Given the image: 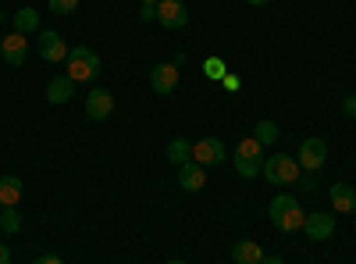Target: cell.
<instances>
[{"mask_svg": "<svg viewBox=\"0 0 356 264\" xmlns=\"http://www.w3.org/2000/svg\"><path fill=\"white\" fill-rule=\"evenodd\" d=\"M267 218H271V225H275L278 232H300L303 222H307L300 200H296L292 193H278L271 203H267Z\"/></svg>", "mask_w": 356, "mask_h": 264, "instance_id": "cell-1", "label": "cell"}, {"mask_svg": "<svg viewBox=\"0 0 356 264\" xmlns=\"http://www.w3.org/2000/svg\"><path fill=\"white\" fill-rule=\"evenodd\" d=\"M260 175L271 186H296L300 175H303V168H300V161H292V154H275V157H264Z\"/></svg>", "mask_w": 356, "mask_h": 264, "instance_id": "cell-2", "label": "cell"}, {"mask_svg": "<svg viewBox=\"0 0 356 264\" xmlns=\"http://www.w3.org/2000/svg\"><path fill=\"white\" fill-rule=\"evenodd\" d=\"M97 75H100V57H97V50L72 47V50H68V79H75V82H97Z\"/></svg>", "mask_w": 356, "mask_h": 264, "instance_id": "cell-3", "label": "cell"}, {"mask_svg": "<svg viewBox=\"0 0 356 264\" xmlns=\"http://www.w3.org/2000/svg\"><path fill=\"white\" fill-rule=\"evenodd\" d=\"M296 161H300L303 171H321L324 161H328V143H324L321 136H310L300 143V154H296Z\"/></svg>", "mask_w": 356, "mask_h": 264, "instance_id": "cell-4", "label": "cell"}, {"mask_svg": "<svg viewBox=\"0 0 356 264\" xmlns=\"http://www.w3.org/2000/svg\"><path fill=\"white\" fill-rule=\"evenodd\" d=\"M36 50H40L43 61L57 65V61H68V50H72V47L65 43L61 33H54V29H43V33L36 36Z\"/></svg>", "mask_w": 356, "mask_h": 264, "instance_id": "cell-5", "label": "cell"}, {"mask_svg": "<svg viewBox=\"0 0 356 264\" xmlns=\"http://www.w3.org/2000/svg\"><path fill=\"white\" fill-rule=\"evenodd\" d=\"M225 143L214 139V136H207V139H196L193 143V161L203 164V168H214V164H225Z\"/></svg>", "mask_w": 356, "mask_h": 264, "instance_id": "cell-6", "label": "cell"}, {"mask_svg": "<svg viewBox=\"0 0 356 264\" xmlns=\"http://www.w3.org/2000/svg\"><path fill=\"white\" fill-rule=\"evenodd\" d=\"M111 111H114V97L107 90H100V86H93L89 97H86V118L89 122H104V118H111Z\"/></svg>", "mask_w": 356, "mask_h": 264, "instance_id": "cell-7", "label": "cell"}, {"mask_svg": "<svg viewBox=\"0 0 356 264\" xmlns=\"http://www.w3.org/2000/svg\"><path fill=\"white\" fill-rule=\"evenodd\" d=\"M157 22L164 29H186L189 25V11H186L182 0H161L157 4Z\"/></svg>", "mask_w": 356, "mask_h": 264, "instance_id": "cell-8", "label": "cell"}, {"mask_svg": "<svg viewBox=\"0 0 356 264\" xmlns=\"http://www.w3.org/2000/svg\"><path fill=\"white\" fill-rule=\"evenodd\" d=\"M150 90H154V93H161V97H168V93H175V90H178V68H175L171 61H164V65H154V68H150Z\"/></svg>", "mask_w": 356, "mask_h": 264, "instance_id": "cell-9", "label": "cell"}, {"mask_svg": "<svg viewBox=\"0 0 356 264\" xmlns=\"http://www.w3.org/2000/svg\"><path fill=\"white\" fill-rule=\"evenodd\" d=\"M303 232H307V236H310L314 243L332 240V236H335V218H332V215H324V211H314V215H307Z\"/></svg>", "mask_w": 356, "mask_h": 264, "instance_id": "cell-10", "label": "cell"}, {"mask_svg": "<svg viewBox=\"0 0 356 264\" xmlns=\"http://www.w3.org/2000/svg\"><path fill=\"white\" fill-rule=\"evenodd\" d=\"M0 57H4L8 65H25V57H29V43L22 33H8L4 40H0Z\"/></svg>", "mask_w": 356, "mask_h": 264, "instance_id": "cell-11", "label": "cell"}, {"mask_svg": "<svg viewBox=\"0 0 356 264\" xmlns=\"http://www.w3.org/2000/svg\"><path fill=\"white\" fill-rule=\"evenodd\" d=\"M178 183H182L186 193H200L207 186V168L196 164V161H186V164H178Z\"/></svg>", "mask_w": 356, "mask_h": 264, "instance_id": "cell-12", "label": "cell"}, {"mask_svg": "<svg viewBox=\"0 0 356 264\" xmlns=\"http://www.w3.org/2000/svg\"><path fill=\"white\" fill-rule=\"evenodd\" d=\"M328 196H332V208H335L339 215H353V211H356V189H353L349 183H335V186L328 189Z\"/></svg>", "mask_w": 356, "mask_h": 264, "instance_id": "cell-13", "label": "cell"}, {"mask_svg": "<svg viewBox=\"0 0 356 264\" xmlns=\"http://www.w3.org/2000/svg\"><path fill=\"white\" fill-rule=\"evenodd\" d=\"M72 93H75V79H68V75H54L47 82V100L50 104H68Z\"/></svg>", "mask_w": 356, "mask_h": 264, "instance_id": "cell-14", "label": "cell"}, {"mask_svg": "<svg viewBox=\"0 0 356 264\" xmlns=\"http://www.w3.org/2000/svg\"><path fill=\"white\" fill-rule=\"evenodd\" d=\"M232 261L235 264H264V247L253 243V240H243L232 247Z\"/></svg>", "mask_w": 356, "mask_h": 264, "instance_id": "cell-15", "label": "cell"}, {"mask_svg": "<svg viewBox=\"0 0 356 264\" xmlns=\"http://www.w3.org/2000/svg\"><path fill=\"white\" fill-rule=\"evenodd\" d=\"M22 200V179L18 175H4L0 179V208H18Z\"/></svg>", "mask_w": 356, "mask_h": 264, "instance_id": "cell-16", "label": "cell"}, {"mask_svg": "<svg viewBox=\"0 0 356 264\" xmlns=\"http://www.w3.org/2000/svg\"><path fill=\"white\" fill-rule=\"evenodd\" d=\"M11 22H15V33H22V36H29V33H36V29H40V15H36V8H22Z\"/></svg>", "mask_w": 356, "mask_h": 264, "instance_id": "cell-17", "label": "cell"}, {"mask_svg": "<svg viewBox=\"0 0 356 264\" xmlns=\"http://www.w3.org/2000/svg\"><path fill=\"white\" fill-rule=\"evenodd\" d=\"M168 161L178 168V164H186V161H193V143H186V139H171L168 143Z\"/></svg>", "mask_w": 356, "mask_h": 264, "instance_id": "cell-18", "label": "cell"}, {"mask_svg": "<svg viewBox=\"0 0 356 264\" xmlns=\"http://www.w3.org/2000/svg\"><path fill=\"white\" fill-rule=\"evenodd\" d=\"M235 157H250V161H264V143H257L253 136L239 139V146H235Z\"/></svg>", "mask_w": 356, "mask_h": 264, "instance_id": "cell-19", "label": "cell"}, {"mask_svg": "<svg viewBox=\"0 0 356 264\" xmlns=\"http://www.w3.org/2000/svg\"><path fill=\"white\" fill-rule=\"evenodd\" d=\"M0 228H4L8 236L22 232V215H18V208H0Z\"/></svg>", "mask_w": 356, "mask_h": 264, "instance_id": "cell-20", "label": "cell"}, {"mask_svg": "<svg viewBox=\"0 0 356 264\" xmlns=\"http://www.w3.org/2000/svg\"><path fill=\"white\" fill-rule=\"evenodd\" d=\"M253 139H257V143H264V146H267V143H275V139H278V125H275V122H257Z\"/></svg>", "mask_w": 356, "mask_h": 264, "instance_id": "cell-21", "label": "cell"}, {"mask_svg": "<svg viewBox=\"0 0 356 264\" xmlns=\"http://www.w3.org/2000/svg\"><path fill=\"white\" fill-rule=\"evenodd\" d=\"M203 75H207V79H218V82H221V79L228 75V65L221 61V57H207V61H203Z\"/></svg>", "mask_w": 356, "mask_h": 264, "instance_id": "cell-22", "label": "cell"}, {"mask_svg": "<svg viewBox=\"0 0 356 264\" xmlns=\"http://www.w3.org/2000/svg\"><path fill=\"white\" fill-rule=\"evenodd\" d=\"M264 168V161H250V157H235V171L243 175V179H257Z\"/></svg>", "mask_w": 356, "mask_h": 264, "instance_id": "cell-23", "label": "cell"}, {"mask_svg": "<svg viewBox=\"0 0 356 264\" xmlns=\"http://www.w3.org/2000/svg\"><path fill=\"white\" fill-rule=\"evenodd\" d=\"M47 8H50L54 15H61V18H65V15H72V11L79 8V0H47Z\"/></svg>", "mask_w": 356, "mask_h": 264, "instance_id": "cell-24", "label": "cell"}, {"mask_svg": "<svg viewBox=\"0 0 356 264\" xmlns=\"http://www.w3.org/2000/svg\"><path fill=\"white\" fill-rule=\"evenodd\" d=\"M296 186H300L303 193H317V179H314V171H303V175H300V183H296Z\"/></svg>", "mask_w": 356, "mask_h": 264, "instance_id": "cell-25", "label": "cell"}, {"mask_svg": "<svg viewBox=\"0 0 356 264\" xmlns=\"http://www.w3.org/2000/svg\"><path fill=\"white\" fill-rule=\"evenodd\" d=\"M221 86H225V90H228V93H235V90H239V86H243V79H239V75H232V72H228V75L221 79Z\"/></svg>", "mask_w": 356, "mask_h": 264, "instance_id": "cell-26", "label": "cell"}, {"mask_svg": "<svg viewBox=\"0 0 356 264\" xmlns=\"http://www.w3.org/2000/svg\"><path fill=\"white\" fill-rule=\"evenodd\" d=\"M139 18H143V22H154V18H157V8H150V4H143V8H139Z\"/></svg>", "mask_w": 356, "mask_h": 264, "instance_id": "cell-27", "label": "cell"}, {"mask_svg": "<svg viewBox=\"0 0 356 264\" xmlns=\"http://www.w3.org/2000/svg\"><path fill=\"white\" fill-rule=\"evenodd\" d=\"M342 111L349 114V118H356V93H353V97H346V104H342Z\"/></svg>", "mask_w": 356, "mask_h": 264, "instance_id": "cell-28", "label": "cell"}, {"mask_svg": "<svg viewBox=\"0 0 356 264\" xmlns=\"http://www.w3.org/2000/svg\"><path fill=\"white\" fill-rule=\"evenodd\" d=\"M33 264H65L61 257H54V254H43V257H36Z\"/></svg>", "mask_w": 356, "mask_h": 264, "instance_id": "cell-29", "label": "cell"}, {"mask_svg": "<svg viewBox=\"0 0 356 264\" xmlns=\"http://www.w3.org/2000/svg\"><path fill=\"white\" fill-rule=\"evenodd\" d=\"M0 264H11V250L4 243H0Z\"/></svg>", "mask_w": 356, "mask_h": 264, "instance_id": "cell-30", "label": "cell"}, {"mask_svg": "<svg viewBox=\"0 0 356 264\" xmlns=\"http://www.w3.org/2000/svg\"><path fill=\"white\" fill-rule=\"evenodd\" d=\"M264 264H285L282 257H264Z\"/></svg>", "mask_w": 356, "mask_h": 264, "instance_id": "cell-31", "label": "cell"}, {"mask_svg": "<svg viewBox=\"0 0 356 264\" xmlns=\"http://www.w3.org/2000/svg\"><path fill=\"white\" fill-rule=\"evenodd\" d=\"M246 4H253V8H260V4H271V0H246Z\"/></svg>", "mask_w": 356, "mask_h": 264, "instance_id": "cell-32", "label": "cell"}, {"mask_svg": "<svg viewBox=\"0 0 356 264\" xmlns=\"http://www.w3.org/2000/svg\"><path fill=\"white\" fill-rule=\"evenodd\" d=\"M139 4H150V8H157V4H161V0H139Z\"/></svg>", "mask_w": 356, "mask_h": 264, "instance_id": "cell-33", "label": "cell"}, {"mask_svg": "<svg viewBox=\"0 0 356 264\" xmlns=\"http://www.w3.org/2000/svg\"><path fill=\"white\" fill-rule=\"evenodd\" d=\"M168 264H189V261H168Z\"/></svg>", "mask_w": 356, "mask_h": 264, "instance_id": "cell-34", "label": "cell"}, {"mask_svg": "<svg viewBox=\"0 0 356 264\" xmlns=\"http://www.w3.org/2000/svg\"><path fill=\"white\" fill-rule=\"evenodd\" d=\"M0 40H4V36H0Z\"/></svg>", "mask_w": 356, "mask_h": 264, "instance_id": "cell-35", "label": "cell"}]
</instances>
